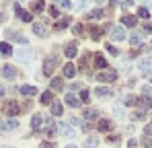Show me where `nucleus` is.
Masks as SVG:
<instances>
[{
  "label": "nucleus",
  "mask_w": 152,
  "mask_h": 148,
  "mask_svg": "<svg viewBox=\"0 0 152 148\" xmlns=\"http://www.w3.org/2000/svg\"><path fill=\"white\" fill-rule=\"evenodd\" d=\"M136 23H138V17L136 15H124L121 17V25H126V27H134Z\"/></svg>",
  "instance_id": "obj_11"
},
{
  "label": "nucleus",
  "mask_w": 152,
  "mask_h": 148,
  "mask_svg": "<svg viewBox=\"0 0 152 148\" xmlns=\"http://www.w3.org/2000/svg\"><path fill=\"white\" fill-rule=\"evenodd\" d=\"M109 142H119V136H109Z\"/></svg>",
  "instance_id": "obj_44"
},
{
  "label": "nucleus",
  "mask_w": 152,
  "mask_h": 148,
  "mask_svg": "<svg viewBox=\"0 0 152 148\" xmlns=\"http://www.w3.org/2000/svg\"><path fill=\"white\" fill-rule=\"evenodd\" d=\"M33 56H35V53H33V49H31V48H21V49L15 51V58L21 60V62H31Z\"/></svg>",
  "instance_id": "obj_1"
},
{
  "label": "nucleus",
  "mask_w": 152,
  "mask_h": 148,
  "mask_svg": "<svg viewBox=\"0 0 152 148\" xmlns=\"http://www.w3.org/2000/svg\"><path fill=\"white\" fill-rule=\"evenodd\" d=\"M142 31H144V33H152V23H146L142 27Z\"/></svg>",
  "instance_id": "obj_40"
},
{
  "label": "nucleus",
  "mask_w": 152,
  "mask_h": 148,
  "mask_svg": "<svg viewBox=\"0 0 152 148\" xmlns=\"http://www.w3.org/2000/svg\"><path fill=\"white\" fill-rule=\"evenodd\" d=\"M6 39H15V41H21V43H27V39L21 35V33H17V31H6Z\"/></svg>",
  "instance_id": "obj_13"
},
{
  "label": "nucleus",
  "mask_w": 152,
  "mask_h": 148,
  "mask_svg": "<svg viewBox=\"0 0 152 148\" xmlns=\"http://www.w3.org/2000/svg\"><path fill=\"white\" fill-rule=\"evenodd\" d=\"M0 53H2V56H10V53H12V48H10V43L2 41V43H0Z\"/></svg>",
  "instance_id": "obj_22"
},
{
  "label": "nucleus",
  "mask_w": 152,
  "mask_h": 148,
  "mask_svg": "<svg viewBox=\"0 0 152 148\" xmlns=\"http://www.w3.org/2000/svg\"><path fill=\"white\" fill-rule=\"evenodd\" d=\"M45 134H48V136H50V138H51V136L56 134V130H53V127H48V130H45Z\"/></svg>",
  "instance_id": "obj_42"
},
{
  "label": "nucleus",
  "mask_w": 152,
  "mask_h": 148,
  "mask_svg": "<svg viewBox=\"0 0 152 148\" xmlns=\"http://www.w3.org/2000/svg\"><path fill=\"white\" fill-rule=\"evenodd\" d=\"M56 66H58V60H56V58H48L45 64H43V74H45V76H51V72H53Z\"/></svg>",
  "instance_id": "obj_5"
},
{
  "label": "nucleus",
  "mask_w": 152,
  "mask_h": 148,
  "mask_svg": "<svg viewBox=\"0 0 152 148\" xmlns=\"http://www.w3.org/2000/svg\"><path fill=\"white\" fill-rule=\"evenodd\" d=\"M82 148H99V140L95 136H91V138H86V142H84Z\"/></svg>",
  "instance_id": "obj_20"
},
{
  "label": "nucleus",
  "mask_w": 152,
  "mask_h": 148,
  "mask_svg": "<svg viewBox=\"0 0 152 148\" xmlns=\"http://www.w3.org/2000/svg\"><path fill=\"white\" fill-rule=\"evenodd\" d=\"M109 35H111V39H115V41H124V39H126V29H124L121 25H119V27H113Z\"/></svg>",
  "instance_id": "obj_4"
},
{
  "label": "nucleus",
  "mask_w": 152,
  "mask_h": 148,
  "mask_svg": "<svg viewBox=\"0 0 152 148\" xmlns=\"http://www.w3.org/2000/svg\"><path fill=\"white\" fill-rule=\"evenodd\" d=\"M41 148H53V144H51V142H43V144H41Z\"/></svg>",
  "instance_id": "obj_45"
},
{
  "label": "nucleus",
  "mask_w": 152,
  "mask_h": 148,
  "mask_svg": "<svg viewBox=\"0 0 152 148\" xmlns=\"http://www.w3.org/2000/svg\"><path fill=\"white\" fill-rule=\"evenodd\" d=\"M74 33L78 37H82V35H84V27H82V25H74Z\"/></svg>",
  "instance_id": "obj_36"
},
{
  "label": "nucleus",
  "mask_w": 152,
  "mask_h": 148,
  "mask_svg": "<svg viewBox=\"0 0 152 148\" xmlns=\"http://www.w3.org/2000/svg\"><path fill=\"white\" fill-rule=\"evenodd\" d=\"M68 23H70V19H68V17H66V19H62V21H58V23H56V31L66 29V27H68Z\"/></svg>",
  "instance_id": "obj_29"
},
{
  "label": "nucleus",
  "mask_w": 152,
  "mask_h": 148,
  "mask_svg": "<svg viewBox=\"0 0 152 148\" xmlns=\"http://www.w3.org/2000/svg\"><path fill=\"white\" fill-rule=\"evenodd\" d=\"M2 76H4L6 80H15V78H17V70H15L10 64H6V66H2Z\"/></svg>",
  "instance_id": "obj_7"
},
{
  "label": "nucleus",
  "mask_w": 152,
  "mask_h": 148,
  "mask_svg": "<svg viewBox=\"0 0 152 148\" xmlns=\"http://www.w3.org/2000/svg\"><path fill=\"white\" fill-rule=\"evenodd\" d=\"M99 130L107 134V132L111 130V122H107V119H101V122H99Z\"/></svg>",
  "instance_id": "obj_28"
},
{
  "label": "nucleus",
  "mask_w": 152,
  "mask_h": 148,
  "mask_svg": "<svg viewBox=\"0 0 152 148\" xmlns=\"http://www.w3.org/2000/svg\"><path fill=\"white\" fill-rule=\"evenodd\" d=\"M2 127H4L6 132L17 130V127H19V122H17V119H4V122H2Z\"/></svg>",
  "instance_id": "obj_16"
},
{
  "label": "nucleus",
  "mask_w": 152,
  "mask_h": 148,
  "mask_svg": "<svg viewBox=\"0 0 152 148\" xmlns=\"http://www.w3.org/2000/svg\"><path fill=\"white\" fill-rule=\"evenodd\" d=\"M97 80L99 82H113V80H117V72L115 70H103V72H99V76H97Z\"/></svg>",
  "instance_id": "obj_2"
},
{
  "label": "nucleus",
  "mask_w": 152,
  "mask_h": 148,
  "mask_svg": "<svg viewBox=\"0 0 152 148\" xmlns=\"http://www.w3.org/2000/svg\"><path fill=\"white\" fill-rule=\"evenodd\" d=\"M76 53H78V45H76V43H70V45L66 48V56H68V58H74Z\"/></svg>",
  "instance_id": "obj_24"
},
{
  "label": "nucleus",
  "mask_w": 152,
  "mask_h": 148,
  "mask_svg": "<svg viewBox=\"0 0 152 148\" xmlns=\"http://www.w3.org/2000/svg\"><path fill=\"white\" fill-rule=\"evenodd\" d=\"M21 93L27 95V97H31V95H37V89H35V86H29V84H23V86H21Z\"/></svg>",
  "instance_id": "obj_18"
},
{
  "label": "nucleus",
  "mask_w": 152,
  "mask_h": 148,
  "mask_svg": "<svg viewBox=\"0 0 152 148\" xmlns=\"http://www.w3.org/2000/svg\"><path fill=\"white\" fill-rule=\"evenodd\" d=\"M41 123H43V117H41L39 113H35V115L31 117V130H39Z\"/></svg>",
  "instance_id": "obj_14"
},
{
  "label": "nucleus",
  "mask_w": 152,
  "mask_h": 148,
  "mask_svg": "<svg viewBox=\"0 0 152 148\" xmlns=\"http://www.w3.org/2000/svg\"><path fill=\"white\" fill-rule=\"evenodd\" d=\"M2 21H4V15H2V12H0V23H2Z\"/></svg>",
  "instance_id": "obj_48"
},
{
  "label": "nucleus",
  "mask_w": 152,
  "mask_h": 148,
  "mask_svg": "<svg viewBox=\"0 0 152 148\" xmlns=\"http://www.w3.org/2000/svg\"><path fill=\"white\" fill-rule=\"evenodd\" d=\"M97 117H99V111H97V109H86V111H84V119L93 122V119H97Z\"/></svg>",
  "instance_id": "obj_19"
},
{
  "label": "nucleus",
  "mask_w": 152,
  "mask_h": 148,
  "mask_svg": "<svg viewBox=\"0 0 152 148\" xmlns=\"http://www.w3.org/2000/svg\"><path fill=\"white\" fill-rule=\"evenodd\" d=\"M150 82H152V76H150Z\"/></svg>",
  "instance_id": "obj_50"
},
{
  "label": "nucleus",
  "mask_w": 152,
  "mask_h": 148,
  "mask_svg": "<svg viewBox=\"0 0 152 148\" xmlns=\"http://www.w3.org/2000/svg\"><path fill=\"white\" fill-rule=\"evenodd\" d=\"M15 10H17V17H19V19H21V21H27V23H29V21H31V19H33V15H31V12H27V10H23V8H21V4H19V2H17V4H15Z\"/></svg>",
  "instance_id": "obj_6"
},
{
  "label": "nucleus",
  "mask_w": 152,
  "mask_h": 148,
  "mask_svg": "<svg viewBox=\"0 0 152 148\" xmlns=\"http://www.w3.org/2000/svg\"><path fill=\"white\" fill-rule=\"evenodd\" d=\"M88 99H91V91L84 89V91L80 93V103H88Z\"/></svg>",
  "instance_id": "obj_34"
},
{
  "label": "nucleus",
  "mask_w": 152,
  "mask_h": 148,
  "mask_svg": "<svg viewBox=\"0 0 152 148\" xmlns=\"http://www.w3.org/2000/svg\"><path fill=\"white\" fill-rule=\"evenodd\" d=\"M58 130H60V134H62V136H66V138H72V136H74V130H70V125H68V123H60V125H58Z\"/></svg>",
  "instance_id": "obj_12"
},
{
  "label": "nucleus",
  "mask_w": 152,
  "mask_h": 148,
  "mask_svg": "<svg viewBox=\"0 0 152 148\" xmlns=\"http://www.w3.org/2000/svg\"><path fill=\"white\" fill-rule=\"evenodd\" d=\"M146 136H152V123L146 125Z\"/></svg>",
  "instance_id": "obj_43"
},
{
  "label": "nucleus",
  "mask_w": 152,
  "mask_h": 148,
  "mask_svg": "<svg viewBox=\"0 0 152 148\" xmlns=\"http://www.w3.org/2000/svg\"><path fill=\"white\" fill-rule=\"evenodd\" d=\"M74 74H76L74 64H66V66H64V76H66V78H72Z\"/></svg>",
  "instance_id": "obj_21"
},
{
  "label": "nucleus",
  "mask_w": 152,
  "mask_h": 148,
  "mask_svg": "<svg viewBox=\"0 0 152 148\" xmlns=\"http://www.w3.org/2000/svg\"><path fill=\"white\" fill-rule=\"evenodd\" d=\"M138 68H140L142 74H150L152 72V56L150 58H142V60L138 62Z\"/></svg>",
  "instance_id": "obj_3"
},
{
  "label": "nucleus",
  "mask_w": 152,
  "mask_h": 148,
  "mask_svg": "<svg viewBox=\"0 0 152 148\" xmlns=\"http://www.w3.org/2000/svg\"><path fill=\"white\" fill-rule=\"evenodd\" d=\"M105 48H107V51H109L111 56H117V53H119V49H117V48H113V45H105Z\"/></svg>",
  "instance_id": "obj_39"
},
{
  "label": "nucleus",
  "mask_w": 152,
  "mask_h": 148,
  "mask_svg": "<svg viewBox=\"0 0 152 148\" xmlns=\"http://www.w3.org/2000/svg\"><path fill=\"white\" fill-rule=\"evenodd\" d=\"M33 31H35L37 37H45V35H48V27H45L43 23H35L33 25Z\"/></svg>",
  "instance_id": "obj_10"
},
{
  "label": "nucleus",
  "mask_w": 152,
  "mask_h": 148,
  "mask_svg": "<svg viewBox=\"0 0 152 148\" xmlns=\"http://www.w3.org/2000/svg\"><path fill=\"white\" fill-rule=\"evenodd\" d=\"M2 95H4V86L0 84V97H2Z\"/></svg>",
  "instance_id": "obj_47"
},
{
  "label": "nucleus",
  "mask_w": 152,
  "mask_h": 148,
  "mask_svg": "<svg viewBox=\"0 0 152 148\" xmlns=\"http://www.w3.org/2000/svg\"><path fill=\"white\" fill-rule=\"evenodd\" d=\"M51 113H53L56 117H60V115H62V105H60L58 101H53V103H51Z\"/></svg>",
  "instance_id": "obj_26"
},
{
  "label": "nucleus",
  "mask_w": 152,
  "mask_h": 148,
  "mask_svg": "<svg viewBox=\"0 0 152 148\" xmlns=\"http://www.w3.org/2000/svg\"><path fill=\"white\" fill-rule=\"evenodd\" d=\"M140 41H142V35H140V33H134V35L129 37V43H132V45H138Z\"/></svg>",
  "instance_id": "obj_31"
},
{
  "label": "nucleus",
  "mask_w": 152,
  "mask_h": 148,
  "mask_svg": "<svg viewBox=\"0 0 152 148\" xmlns=\"http://www.w3.org/2000/svg\"><path fill=\"white\" fill-rule=\"evenodd\" d=\"M66 103H68L70 107H80V99L74 97L72 93H70V95H66Z\"/></svg>",
  "instance_id": "obj_17"
},
{
  "label": "nucleus",
  "mask_w": 152,
  "mask_h": 148,
  "mask_svg": "<svg viewBox=\"0 0 152 148\" xmlns=\"http://www.w3.org/2000/svg\"><path fill=\"white\" fill-rule=\"evenodd\" d=\"M70 123H72V125H78V123H80V119H76V117H72V119H70Z\"/></svg>",
  "instance_id": "obj_46"
},
{
  "label": "nucleus",
  "mask_w": 152,
  "mask_h": 148,
  "mask_svg": "<svg viewBox=\"0 0 152 148\" xmlns=\"http://www.w3.org/2000/svg\"><path fill=\"white\" fill-rule=\"evenodd\" d=\"M138 105H140V107H144V109H148V107H152V99H148V97H138Z\"/></svg>",
  "instance_id": "obj_23"
},
{
  "label": "nucleus",
  "mask_w": 152,
  "mask_h": 148,
  "mask_svg": "<svg viewBox=\"0 0 152 148\" xmlns=\"http://www.w3.org/2000/svg\"><path fill=\"white\" fill-rule=\"evenodd\" d=\"M132 119H136V122H142V119H146V113H144L142 109H136V111L132 113Z\"/></svg>",
  "instance_id": "obj_27"
},
{
  "label": "nucleus",
  "mask_w": 152,
  "mask_h": 148,
  "mask_svg": "<svg viewBox=\"0 0 152 148\" xmlns=\"http://www.w3.org/2000/svg\"><path fill=\"white\" fill-rule=\"evenodd\" d=\"M43 6H45L43 2H33V4H31V10H35V12H41V10H43Z\"/></svg>",
  "instance_id": "obj_35"
},
{
  "label": "nucleus",
  "mask_w": 152,
  "mask_h": 148,
  "mask_svg": "<svg viewBox=\"0 0 152 148\" xmlns=\"http://www.w3.org/2000/svg\"><path fill=\"white\" fill-rule=\"evenodd\" d=\"M95 66L107 70V60H105V56H103V53H95Z\"/></svg>",
  "instance_id": "obj_15"
},
{
  "label": "nucleus",
  "mask_w": 152,
  "mask_h": 148,
  "mask_svg": "<svg viewBox=\"0 0 152 148\" xmlns=\"http://www.w3.org/2000/svg\"><path fill=\"white\" fill-rule=\"evenodd\" d=\"M136 103H138V97H134V95L126 97V105H136Z\"/></svg>",
  "instance_id": "obj_38"
},
{
  "label": "nucleus",
  "mask_w": 152,
  "mask_h": 148,
  "mask_svg": "<svg viewBox=\"0 0 152 148\" xmlns=\"http://www.w3.org/2000/svg\"><path fill=\"white\" fill-rule=\"evenodd\" d=\"M66 148H76V146H74V144H68V146H66Z\"/></svg>",
  "instance_id": "obj_49"
},
{
  "label": "nucleus",
  "mask_w": 152,
  "mask_h": 148,
  "mask_svg": "<svg viewBox=\"0 0 152 148\" xmlns=\"http://www.w3.org/2000/svg\"><path fill=\"white\" fill-rule=\"evenodd\" d=\"M41 103H43V105H50V103H53V95H51V91H45V93L41 95Z\"/></svg>",
  "instance_id": "obj_25"
},
{
  "label": "nucleus",
  "mask_w": 152,
  "mask_h": 148,
  "mask_svg": "<svg viewBox=\"0 0 152 148\" xmlns=\"http://www.w3.org/2000/svg\"><path fill=\"white\" fill-rule=\"evenodd\" d=\"M4 113H8V115H17V113H19V105H17L15 101H8V103L4 105Z\"/></svg>",
  "instance_id": "obj_8"
},
{
  "label": "nucleus",
  "mask_w": 152,
  "mask_h": 148,
  "mask_svg": "<svg viewBox=\"0 0 152 148\" xmlns=\"http://www.w3.org/2000/svg\"><path fill=\"white\" fill-rule=\"evenodd\" d=\"M95 95L97 97H103V99H109V97H113V91L107 89V86H99V89H95Z\"/></svg>",
  "instance_id": "obj_9"
},
{
  "label": "nucleus",
  "mask_w": 152,
  "mask_h": 148,
  "mask_svg": "<svg viewBox=\"0 0 152 148\" xmlns=\"http://www.w3.org/2000/svg\"><path fill=\"white\" fill-rule=\"evenodd\" d=\"M138 15H140L142 19H148V17H150V12H148V8H144V6H142V8L138 10Z\"/></svg>",
  "instance_id": "obj_37"
},
{
  "label": "nucleus",
  "mask_w": 152,
  "mask_h": 148,
  "mask_svg": "<svg viewBox=\"0 0 152 148\" xmlns=\"http://www.w3.org/2000/svg\"><path fill=\"white\" fill-rule=\"evenodd\" d=\"M88 17H91V19H101V17H105V12H103L101 8H95V10H93Z\"/></svg>",
  "instance_id": "obj_33"
},
{
  "label": "nucleus",
  "mask_w": 152,
  "mask_h": 148,
  "mask_svg": "<svg viewBox=\"0 0 152 148\" xmlns=\"http://www.w3.org/2000/svg\"><path fill=\"white\" fill-rule=\"evenodd\" d=\"M101 31H103V29H99V27H91V37L97 41V39L101 37Z\"/></svg>",
  "instance_id": "obj_30"
},
{
  "label": "nucleus",
  "mask_w": 152,
  "mask_h": 148,
  "mask_svg": "<svg viewBox=\"0 0 152 148\" xmlns=\"http://www.w3.org/2000/svg\"><path fill=\"white\" fill-rule=\"evenodd\" d=\"M62 86H64V84H62L60 78H53V80H51V91H60Z\"/></svg>",
  "instance_id": "obj_32"
},
{
  "label": "nucleus",
  "mask_w": 152,
  "mask_h": 148,
  "mask_svg": "<svg viewBox=\"0 0 152 148\" xmlns=\"http://www.w3.org/2000/svg\"><path fill=\"white\" fill-rule=\"evenodd\" d=\"M50 12H51V17H53V19H58V17H60V12H58V8H56V6H51Z\"/></svg>",
  "instance_id": "obj_41"
}]
</instances>
